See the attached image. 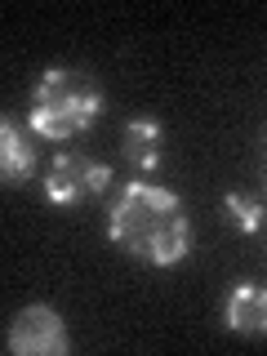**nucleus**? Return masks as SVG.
<instances>
[{"instance_id":"1","label":"nucleus","mask_w":267,"mask_h":356,"mask_svg":"<svg viewBox=\"0 0 267 356\" xmlns=\"http://www.w3.org/2000/svg\"><path fill=\"white\" fill-rule=\"evenodd\" d=\"M107 241L147 267H161V272L178 267L192 250V222H187L183 196L161 183H143V178L116 187L107 205Z\"/></svg>"},{"instance_id":"2","label":"nucleus","mask_w":267,"mask_h":356,"mask_svg":"<svg viewBox=\"0 0 267 356\" xmlns=\"http://www.w3.org/2000/svg\"><path fill=\"white\" fill-rule=\"evenodd\" d=\"M103 116V85L81 67H44L27 98V125L31 134L49 143H67L85 134Z\"/></svg>"},{"instance_id":"3","label":"nucleus","mask_w":267,"mask_h":356,"mask_svg":"<svg viewBox=\"0 0 267 356\" xmlns=\"http://www.w3.org/2000/svg\"><path fill=\"white\" fill-rule=\"evenodd\" d=\"M107 187H111V165L94 161V156H85V152H58L44 165V178H40L44 200L58 205V209H76V205H85L89 196L107 192Z\"/></svg>"},{"instance_id":"4","label":"nucleus","mask_w":267,"mask_h":356,"mask_svg":"<svg viewBox=\"0 0 267 356\" xmlns=\"http://www.w3.org/2000/svg\"><path fill=\"white\" fill-rule=\"evenodd\" d=\"M5 352H14V356H67L72 352L67 321L44 303L22 307L5 330Z\"/></svg>"},{"instance_id":"5","label":"nucleus","mask_w":267,"mask_h":356,"mask_svg":"<svg viewBox=\"0 0 267 356\" xmlns=\"http://www.w3.org/2000/svg\"><path fill=\"white\" fill-rule=\"evenodd\" d=\"M222 325L245 339H267V285L236 281L222 298Z\"/></svg>"},{"instance_id":"6","label":"nucleus","mask_w":267,"mask_h":356,"mask_svg":"<svg viewBox=\"0 0 267 356\" xmlns=\"http://www.w3.org/2000/svg\"><path fill=\"white\" fill-rule=\"evenodd\" d=\"M120 156H125V165L134 174H156L165 161V125L156 116H134L125 120V129H120Z\"/></svg>"},{"instance_id":"7","label":"nucleus","mask_w":267,"mask_h":356,"mask_svg":"<svg viewBox=\"0 0 267 356\" xmlns=\"http://www.w3.org/2000/svg\"><path fill=\"white\" fill-rule=\"evenodd\" d=\"M31 170H36V147L14 125V116H5L0 120V178H5V187H22Z\"/></svg>"},{"instance_id":"8","label":"nucleus","mask_w":267,"mask_h":356,"mask_svg":"<svg viewBox=\"0 0 267 356\" xmlns=\"http://www.w3.org/2000/svg\"><path fill=\"white\" fill-rule=\"evenodd\" d=\"M222 218H227L241 236H259L263 222H267V209H263V200L250 196V192H227L222 196Z\"/></svg>"},{"instance_id":"9","label":"nucleus","mask_w":267,"mask_h":356,"mask_svg":"<svg viewBox=\"0 0 267 356\" xmlns=\"http://www.w3.org/2000/svg\"><path fill=\"white\" fill-rule=\"evenodd\" d=\"M259 170H263V183H267V134H263V152H259Z\"/></svg>"}]
</instances>
